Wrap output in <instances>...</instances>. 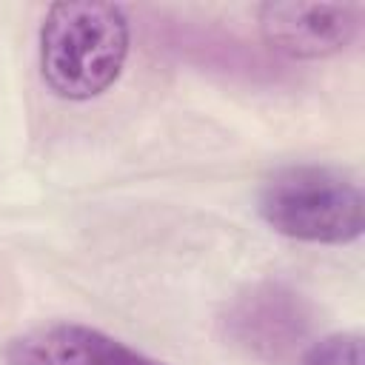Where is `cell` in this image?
<instances>
[{"instance_id": "6da1fadb", "label": "cell", "mask_w": 365, "mask_h": 365, "mask_svg": "<svg viewBox=\"0 0 365 365\" xmlns=\"http://www.w3.org/2000/svg\"><path fill=\"white\" fill-rule=\"evenodd\" d=\"M128 20L111 3H54L40 29V71L63 100H91L123 71Z\"/></svg>"}, {"instance_id": "7a4b0ae2", "label": "cell", "mask_w": 365, "mask_h": 365, "mask_svg": "<svg viewBox=\"0 0 365 365\" xmlns=\"http://www.w3.org/2000/svg\"><path fill=\"white\" fill-rule=\"evenodd\" d=\"M362 191L331 165H288L259 191V217L282 237L342 245L362 234Z\"/></svg>"}, {"instance_id": "3957f363", "label": "cell", "mask_w": 365, "mask_h": 365, "mask_svg": "<svg viewBox=\"0 0 365 365\" xmlns=\"http://www.w3.org/2000/svg\"><path fill=\"white\" fill-rule=\"evenodd\" d=\"M3 365H165L100 328L48 322L17 334L3 348Z\"/></svg>"}, {"instance_id": "277c9868", "label": "cell", "mask_w": 365, "mask_h": 365, "mask_svg": "<svg viewBox=\"0 0 365 365\" xmlns=\"http://www.w3.org/2000/svg\"><path fill=\"white\" fill-rule=\"evenodd\" d=\"M259 29L271 48L291 57H328L359 29V9L348 3H265Z\"/></svg>"}, {"instance_id": "5b68a950", "label": "cell", "mask_w": 365, "mask_h": 365, "mask_svg": "<svg viewBox=\"0 0 365 365\" xmlns=\"http://www.w3.org/2000/svg\"><path fill=\"white\" fill-rule=\"evenodd\" d=\"M231 336L259 356H279L305 334V314L297 294L262 285L240 297L228 314Z\"/></svg>"}, {"instance_id": "8992f818", "label": "cell", "mask_w": 365, "mask_h": 365, "mask_svg": "<svg viewBox=\"0 0 365 365\" xmlns=\"http://www.w3.org/2000/svg\"><path fill=\"white\" fill-rule=\"evenodd\" d=\"M299 365H362V336L356 331L328 334L302 354Z\"/></svg>"}]
</instances>
